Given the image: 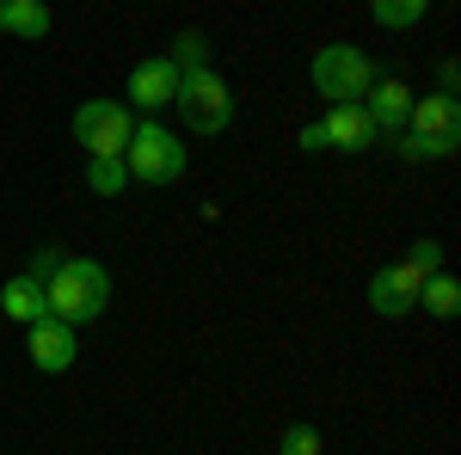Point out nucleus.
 <instances>
[{
  "instance_id": "a211bd4d",
  "label": "nucleus",
  "mask_w": 461,
  "mask_h": 455,
  "mask_svg": "<svg viewBox=\"0 0 461 455\" xmlns=\"http://www.w3.org/2000/svg\"><path fill=\"white\" fill-rule=\"evenodd\" d=\"M277 455H320V431L314 424H289L277 437Z\"/></svg>"
},
{
  "instance_id": "1a4fd4ad",
  "label": "nucleus",
  "mask_w": 461,
  "mask_h": 455,
  "mask_svg": "<svg viewBox=\"0 0 461 455\" xmlns=\"http://www.w3.org/2000/svg\"><path fill=\"white\" fill-rule=\"evenodd\" d=\"M419 271L412 265H382L375 278H369V308L375 314H388V320H406L412 308H419Z\"/></svg>"
},
{
  "instance_id": "4468645a",
  "label": "nucleus",
  "mask_w": 461,
  "mask_h": 455,
  "mask_svg": "<svg viewBox=\"0 0 461 455\" xmlns=\"http://www.w3.org/2000/svg\"><path fill=\"white\" fill-rule=\"evenodd\" d=\"M419 302H425V314H437V320H456V308H461V289H456V278L430 271V278L419 283Z\"/></svg>"
},
{
  "instance_id": "6ab92c4d",
  "label": "nucleus",
  "mask_w": 461,
  "mask_h": 455,
  "mask_svg": "<svg viewBox=\"0 0 461 455\" xmlns=\"http://www.w3.org/2000/svg\"><path fill=\"white\" fill-rule=\"evenodd\" d=\"M406 265H412L419 278H430V271H443V246H437V241H412V252H406Z\"/></svg>"
},
{
  "instance_id": "2eb2a0df",
  "label": "nucleus",
  "mask_w": 461,
  "mask_h": 455,
  "mask_svg": "<svg viewBox=\"0 0 461 455\" xmlns=\"http://www.w3.org/2000/svg\"><path fill=\"white\" fill-rule=\"evenodd\" d=\"M86 185H93L99 197H117V191L130 185V160H123V154H93V167H86Z\"/></svg>"
},
{
  "instance_id": "0eeeda50",
  "label": "nucleus",
  "mask_w": 461,
  "mask_h": 455,
  "mask_svg": "<svg viewBox=\"0 0 461 455\" xmlns=\"http://www.w3.org/2000/svg\"><path fill=\"white\" fill-rule=\"evenodd\" d=\"M382 141V130H375V117L363 111V99L357 105H332L326 117H320L314 130L302 136V148H339V154H363V148H375Z\"/></svg>"
},
{
  "instance_id": "39448f33",
  "label": "nucleus",
  "mask_w": 461,
  "mask_h": 455,
  "mask_svg": "<svg viewBox=\"0 0 461 455\" xmlns=\"http://www.w3.org/2000/svg\"><path fill=\"white\" fill-rule=\"evenodd\" d=\"M308 74H314V93L326 105H357L369 93V80H375L369 56L357 43H326V50H314V68Z\"/></svg>"
},
{
  "instance_id": "f03ea898",
  "label": "nucleus",
  "mask_w": 461,
  "mask_h": 455,
  "mask_svg": "<svg viewBox=\"0 0 461 455\" xmlns=\"http://www.w3.org/2000/svg\"><path fill=\"white\" fill-rule=\"evenodd\" d=\"M456 141H461V105H456V93L412 99V111H406V130H400L406 160H443V154H456Z\"/></svg>"
},
{
  "instance_id": "ddd939ff",
  "label": "nucleus",
  "mask_w": 461,
  "mask_h": 455,
  "mask_svg": "<svg viewBox=\"0 0 461 455\" xmlns=\"http://www.w3.org/2000/svg\"><path fill=\"white\" fill-rule=\"evenodd\" d=\"M0 32L6 37H50V6L43 0H0Z\"/></svg>"
},
{
  "instance_id": "20e7f679",
  "label": "nucleus",
  "mask_w": 461,
  "mask_h": 455,
  "mask_svg": "<svg viewBox=\"0 0 461 455\" xmlns=\"http://www.w3.org/2000/svg\"><path fill=\"white\" fill-rule=\"evenodd\" d=\"M123 160H130V178H136V185H178V178H185V141H178L167 123L148 117V123L130 130Z\"/></svg>"
},
{
  "instance_id": "423d86ee",
  "label": "nucleus",
  "mask_w": 461,
  "mask_h": 455,
  "mask_svg": "<svg viewBox=\"0 0 461 455\" xmlns=\"http://www.w3.org/2000/svg\"><path fill=\"white\" fill-rule=\"evenodd\" d=\"M130 111L117 105V99H80L74 111V141L86 148V154H123L130 148Z\"/></svg>"
},
{
  "instance_id": "f3484780",
  "label": "nucleus",
  "mask_w": 461,
  "mask_h": 455,
  "mask_svg": "<svg viewBox=\"0 0 461 455\" xmlns=\"http://www.w3.org/2000/svg\"><path fill=\"white\" fill-rule=\"evenodd\" d=\"M173 68H210V37H197V32H185L178 37V50H173Z\"/></svg>"
},
{
  "instance_id": "9b49d317",
  "label": "nucleus",
  "mask_w": 461,
  "mask_h": 455,
  "mask_svg": "<svg viewBox=\"0 0 461 455\" xmlns=\"http://www.w3.org/2000/svg\"><path fill=\"white\" fill-rule=\"evenodd\" d=\"M173 93H178V68H173V56H148V62H136V74H130V99H136L142 111L173 105Z\"/></svg>"
},
{
  "instance_id": "f8f14e48",
  "label": "nucleus",
  "mask_w": 461,
  "mask_h": 455,
  "mask_svg": "<svg viewBox=\"0 0 461 455\" xmlns=\"http://www.w3.org/2000/svg\"><path fill=\"white\" fill-rule=\"evenodd\" d=\"M0 314L19 320V326L43 320V314H50V296H43V283H37V278H6V283H0Z\"/></svg>"
},
{
  "instance_id": "6e6552de",
  "label": "nucleus",
  "mask_w": 461,
  "mask_h": 455,
  "mask_svg": "<svg viewBox=\"0 0 461 455\" xmlns=\"http://www.w3.org/2000/svg\"><path fill=\"white\" fill-rule=\"evenodd\" d=\"M25 350H32L37 369H50V376H62V369H74V357H80V339H74L68 320H32L25 326Z\"/></svg>"
},
{
  "instance_id": "dca6fc26",
  "label": "nucleus",
  "mask_w": 461,
  "mask_h": 455,
  "mask_svg": "<svg viewBox=\"0 0 461 455\" xmlns=\"http://www.w3.org/2000/svg\"><path fill=\"white\" fill-rule=\"evenodd\" d=\"M430 0H369V13H375V25H388V32H406V25H419L425 19Z\"/></svg>"
},
{
  "instance_id": "7ed1b4c3",
  "label": "nucleus",
  "mask_w": 461,
  "mask_h": 455,
  "mask_svg": "<svg viewBox=\"0 0 461 455\" xmlns=\"http://www.w3.org/2000/svg\"><path fill=\"white\" fill-rule=\"evenodd\" d=\"M173 99H178L185 130H197V136H221V130L234 123V93H228V80L215 68H185Z\"/></svg>"
},
{
  "instance_id": "f257e3e1",
  "label": "nucleus",
  "mask_w": 461,
  "mask_h": 455,
  "mask_svg": "<svg viewBox=\"0 0 461 455\" xmlns=\"http://www.w3.org/2000/svg\"><path fill=\"white\" fill-rule=\"evenodd\" d=\"M43 296H50V320L86 326V320L105 314V302H111V271L99 265V259H62V265L43 278Z\"/></svg>"
},
{
  "instance_id": "aec40b11",
  "label": "nucleus",
  "mask_w": 461,
  "mask_h": 455,
  "mask_svg": "<svg viewBox=\"0 0 461 455\" xmlns=\"http://www.w3.org/2000/svg\"><path fill=\"white\" fill-rule=\"evenodd\" d=\"M56 265H62V252H56V246H43V252L32 259V271H25V278H37V283H43L50 271H56Z\"/></svg>"
},
{
  "instance_id": "9d476101",
  "label": "nucleus",
  "mask_w": 461,
  "mask_h": 455,
  "mask_svg": "<svg viewBox=\"0 0 461 455\" xmlns=\"http://www.w3.org/2000/svg\"><path fill=\"white\" fill-rule=\"evenodd\" d=\"M363 111L375 117V130H382V136H400V130H406V111H412V93H406V80H393V74H375V80H369V93H363Z\"/></svg>"
}]
</instances>
